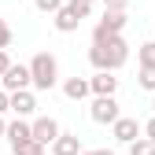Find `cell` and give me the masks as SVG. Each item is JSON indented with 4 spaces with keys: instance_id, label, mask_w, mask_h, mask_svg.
I'll use <instances>...</instances> for the list:
<instances>
[{
    "instance_id": "17",
    "label": "cell",
    "mask_w": 155,
    "mask_h": 155,
    "mask_svg": "<svg viewBox=\"0 0 155 155\" xmlns=\"http://www.w3.org/2000/svg\"><path fill=\"white\" fill-rule=\"evenodd\" d=\"M137 81H140V89L155 92V67H140V74H137Z\"/></svg>"
},
{
    "instance_id": "12",
    "label": "cell",
    "mask_w": 155,
    "mask_h": 155,
    "mask_svg": "<svg viewBox=\"0 0 155 155\" xmlns=\"http://www.w3.org/2000/svg\"><path fill=\"white\" fill-rule=\"evenodd\" d=\"M85 148H81V137L78 133H59L55 137V144H52V155H81Z\"/></svg>"
},
{
    "instance_id": "2",
    "label": "cell",
    "mask_w": 155,
    "mask_h": 155,
    "mask_svg": "<svg viewBox=\"0 0 155 155\" xmlns=\"http://www.w3.org/2000/svg\"><path fill=\"white\" fill-rule=\"evenodd\" d=\"M30 74H33V89L37 92L55 89V81H59V63H55V55L52 52H37L30 59Z\"/></svg>"
},
{
    "instance_id": "23",
    "label": "cell",
    "mask_w": 155,
    "mask_h": 155,
    "mask_svg": "<svg viewBox=\"0 0 155 155\" xmlns=\"http://www.w3.org/2000/svg\"><path fill=\"white\" fill-rule=\"evenodd\" d=\"M144 137H151V140H155V114H151V118L144 122Z\"/></svg>"
},
{
    "instance_id": "3",
    "label": "cell",
    "mask_w": 155,
    "mask_h": 155,
    "mask_svg": "<svg viewBox=\"0 0 155 155\" xmlns=\"http://www.w3.org/2000/svg\"><path fill=\"white\" fill-rule=\"evenodd\" d=\"M92 15V0H67V4L55 11V30L59 33H74L81 26V18Z\"/></svg>"
},
{
    "instance_id": "14",
    "label": "cell",
    "mask_w": 155,
    "mask_h": 155,
    "mask_svg": "<svg viewBox=\"0 0 155 155\" xmlns=\"http://www.w3.org/2000/svg\"><path fill=\"white\" fill-rule=\"evenodd\" d=\"M15 155H45V144L37 140V137H30V140H22L18 148H11Z\"/></svg>"
},
{
    "instance_id": "25",
    "label": "cell",
    "mask_w": 155,
    "mask_h": 155,
    "mask_svg": "<svg viewBox=\"0 0 155 155\" xmlns=\"http://www.w3.org/2000/svg\"><path fill=\"white\" fill-rule=\"evenodd\" d=\"M0 137H8V122H4V114H0Z\"/></svg>"
},
{
    "instance_id": "22",
    "label": "cell",
    "mask_w": 155,
    "mask_h": 155,
    "mask_svg": "<svg viewBox=\"0 0 155 155\" xmlns=\"http://www.w3.org/2000/svg\"><path fill=\"white\" fill-rule=\"evenodd\" d=\"M8 67H11V55H8V48H0V78L8 74Z\"/></svg>"
},
{
    "instance_id": "24",
    "label": "cell",
    "mask_w": 155,
    "mask_h": 155,
    "mask_svg": "<svg viewBox=\"0 0 155 155\" xmlns=\"http://www.w3.org/2000/svg\"><path fill=\"white\" fill-rule=\"evenodd\" d=\"M81 155H114L111 148H92V151H81Z\"/></svg>"
},
{
    "instance_id": "15",
    "label": "cell",
    "mask_w": 155,
    "mask_h": 155,
    "mask_svg": "<svg viewBox=\"0 0 155 155\" xmlns=\"http://www.w3.org/2000/svg\"><path fill=\"white\" fill-rule=\"evenodd\" d=\"M129 155H155V140L151 137H137L129 144Z\"/></svg>"
},
{
    "instance_id": "26",
    "label": "cell",
    "mask_w": 155,
    "mask_h": 155,
    "mask_svg": "<svg viewBox=\"0 0 155 155\" xmlns=\"http://www.w3.org/2000/svg\"><path fill=\"white\" fill-rule=\"evenodd\" d=\"M151 107H155V96H151Z\"/></svg>"
},
{
    "instance_id": "18",
    "label": "cell",
    "mask_w": 155,
    "mask_h": 155,
    "mask_svg": "<svg viewBox=\"0 0 155 155\" xmlns=\"http://www.w3.org/2000/svg\"><path fill=\"white\" fill-rule=\"evenodd\" d=\"M63 4H67V0H33V8H37V11H45V15H55Z\"/></svg>"
},
{
    "instance_id": "8",
    "label": "cell",
    "mask_w": 155,
    "mask_h": 155,
    "mask_svg": "<svg viewBox=\"0 0 155 155\" xmlns=\"http://www.w3.org/2000/svg\"><path fill=\"white\" fill-rule=\"evenodd\" d=\"M89 85H92V96H114L118 92V78H114V70H96L89 78Z\"/></svg>"
},
{
    "instance_id": "11",
    "label": "cell",
    "mask_w": 155,
    "mask_h": 155,
    "mask_svg": "<svg viewBox=\"0 0 155 155\" xmlns=\"http://www.w3.org/2000/svg\"><path fill=\"white\" fill-rule=\"evenodd\" d=\"M30 137H33V122H26V118H18V114H15V122H8V144L18 148V144L30 140Z\"/></svg>"
},
{
    "instance_id": "6",
    "label": "cell",
    "mask_w": 155,
    "mask_h": 155,
    "mask_svg": "<svg viewBox=\"0 0 155 155\" xmlns=\"http://www.w3.org/2000/svg\"><path fill=\"white\" fill-rule=\"evenodd\" d=\"M0 85H4L8 92H18V89H30L33 85V74H30V63L22 67V63H11L8 67V74L0 78Z\"/></svg>"
},
{
    "instance_id": "9",
    "label": "cell",
    "mask_w": 155,
    "mask_h": 155,
    "mask_svg": "<svg viewBox=\"0 0 155 155\" xmlns=\"http://www.w3.org/2000/svg\"><path fill=\"white\" fill-rule=\"evenodd\" d=\"M11 111L18 114V118H30V114L37 111V96H33L30 89H18V92H11Z\"/></svg>"
},
{
    "instance_id": "16",
    "label": "cell",
    "mask_w": 155,
    "mask_h": 155,
    "mask_svg": "<svg viewBox=\"0 0 155 155\" xmlns=\"http://www.w3.org/2000/svg\"><path fill=\"white\" fill-rule=\"evenodd\" d=\"M137 59H140V67H155V41H144L137 48Z\"/></svg>"
},
{
    "instance_id": "1",
    "label": "cell",
    "mask_w": 155,
    "mask_h": 155,
    "mask_svg": "<svg viewBox=\"0 0 155 155\" xmlns=\"http://www.w3.org/2000/svg\"><path fill=\"white\" fill-rule=\"evenodd\" d=\"M126 59H129V45H126L122 33L104 37V41H92V48H89V63L96 70H118Z\"/></svg>"
},
{
    "instance_id": "7",
    "label": "cell",
    "mask_w": 155,
    "mask_h": 155,
    "mask_svg": "<svg viewBox=\"0 0 155 155\" xmlns=\"http://www.w3.org/2000/svg\"><path fill=\"white\" fill-rule=\"evenodd\" d=\"M111 133H114V140H118V144H133V140L144 133V126H140L137 118H126V114H122V118L111 126Z\"/></svg>"
},
{
    "instance_id": "4",
    "label": "cell",
    "mask_w": 155,
    "mask_h": 155,
    "mask_svg": "<svg viewBox=\"0 0 155 155\" xmlns=\"http://www.w3.org/2000/svg\"><path fill=\"white\" fill-rule=\"evenodd\" d=\"M89 118L96 126H114L122 118V111H118V100L114 96H92V104H89Z\"/></svg>"
},
{
    "instance_id": "13",
    "label": "cell",
    "mask_w": 155,
    "mask_h": 155,
    "mask_svg": "<svg viewBox=\"0 0 155 155\" xmlns=\"http://www.w3.org/2000/svg\"><path fill=\"white\" fill-rule=\"evenodd\" d=\"M63 96H67V100H85V96H92L89 78H67V81H63Z\"/></svg>"
},
{
    "instance_id": "21",
    "label": "cell",
    "mask_w": 155,
    "mask_h": 155,
    "mask_svg": "<svg viewBox=\"0 0 155 155\" xmlns=\"http://www.w3.org/2000/svg\"><path fill=\"white\" fill-rule=\"evenodd\" d=\"M104 8H107V11H126L129 0H104Z\"/></svg>"
},
{
    "instance_id": "20",
    "label": "cell",
    "mask_w": 155,
    "mask_h": 155,
    "mask_svg": "<svg viewBox=\"0 0 155 155\" xmlns=\"http://www.w3.org/2000/svg\"><path fill=\"white\" fill-rule=\"evenodd\" d=\"M4 111H11V92L0 85V114H4Z\"/></svg>"
},
{
    "instance_id": "5",
    "label": "cell",
    "mask_w": 155,
    "mask_h": 155,
    "mask_svg": "<svg viewBox=\"0 0 155 155\" xmlns=\"http://www.w3.org/2000/svg\"><path fill=\"white\" fill-rule=\"evenodd\" d=\"M126 11H107L104 8V18L96 22V30H92V41H104V37H114V33H122L126 30Z\"/></svg>"
},
{
    "instance_id": "10",
    "label": "cell",
    "mask_w": 155,
    "mask_h": 155,
    "mask_svg": "<svg viewBox=\"0 0 155 155\" xmlns=\"http://www.w3.org/2000/svg\"><path fill=\"white\" fill-rule=\"evenodd\" d=\"M33 137L41 140V144H55V137H59V122L55 118H33Z\"/></svg>"
},
{
    "instance_id": "19",
    "label": "cell",
    "mask_w": 155,
    "mask_h": 155,
    "mask_svg": "<svg viewBox=\"0 0 155 155\" xmlns=\"http://www.w3.org/2000/svg\"><path fill=\"white\" fill-rule=\"evenodd\" d=\"M0 48H11V26L0 18Z\"/></svg>"
}]
</instances>
